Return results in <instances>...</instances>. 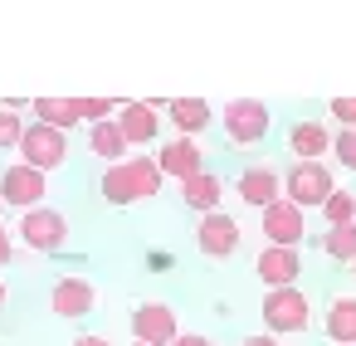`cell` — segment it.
<instances>
[{
    "label": "cell",
    "instance_id": "1",
    "mask_svg": "<svg viewBox=\"0 0 356 346\" xmlns=\"http://www.w3.org/2000/svg\"><path fill=\"white\" fill-rule=\"evenodd\" d=\"M98 190H103L108 205H137V200H152L161 190V171H156L152 156H127V161L103 171Z\"/></svg>",
    "mask_w": 356,
    "mask_h": 346
},
{
    "label": "cell",
    "instance_id": "2",
    "mask_svg": "<svg viewBox=\"0 0 356 346\" xmlns=\"http://www.w3.org/2000/svg\"><path fill=\"white\" fill-rule=\"evenodd\" d=\"M259 312H264L268 336H298V331L312 327V302H307L298 288H268Z\"/></svg>",
    "mask_w": 356,
    "mask_h": 346
},
{
    "label": "cell",
    "instance_id": "3",
    "mask_svg": "<svg viewBox=\"0 0 356 346\" xmlns=\"http://www.w3.org/2000/svg\"><path fill=\"white\" fill-rule=\"evenodd\" d=\"M332 190H337V181H332V171H327L322 161H293L288 176H283V200H293L302 215H307L312 205H322Z\"/></svg>",
    "mask_w": 356,
    "mask_h": 346
},
{
    "label": "cell",
    "instance_id": "4",
    "mask_svg": "<svg viewBox=\"0 0 356 346\" xmlns=\"http://www.w3.org/2000/svg\"><path fill=\"white\" fill-rule=\"evenodd\" d=\"M220 122H225V137H229L234 147H254V142L268 137L273 113H268V103H259V98H234V103H225Z\"/></svg>",
    "mask_w": 356,
    "mask_h": 346
},
{
    "label": "cell",
    "instance_id": "5",
    "mask_svg": "<svg viewBox=\"0 0 356 346\" xmlns=\"http://www.w3.org/2000/svg\"><path fill=\"white\" fill-rule=\"evenodd\" d=\"M64 156H69V137L64 132H54L44 122H25V132H20V161L30 171H40V176L44 171H59Z\"/></svg>",
    "mask_w": 356,
    "mask_h": 346
},
{
    "label": "cell",
    "instance_id": "6",
    "mask_svg": "<svg viewBox=\"0 0 356 346\" xmlns=\"http://www.w3.org/2000/svg\"><path fill=\"white\" fill-rule=\"evenodd\" d=\"M20 244L35 249V254H59L69 244V220L64 210H49V205H35L20 215Z\"/></svg>",
    "mask_w": 356,
    "mask_h": 346
},
{
    "label": "cell",
    "instance_id": "7",
    "mask_svg": "<svg viewBox=\"0 0 356 346\" xmlns=\"http://www.w3.org/2000/svg\"><path fill=\"white\" fill-rule=\"evenodd\" d=\"M44 176L40 171H30L25 161H15V166H6L0 171V205H10V210H35V205H44Z\"/></svg>",
    "mask_w": 356,
    "mask_h": 346
},
{
    "label": "cell",
    "instance_id": "8",
    "mask_svg": "<svg viewBox=\"0 0 356 346\" xmlns=\"http://www.w3.org/2000/svg\"><path fill=\"white\" fill-rule=\"evenodd\" d=\"M176 336H181V327H176L171 302H142L132 312V341L137 346H171Z\"/></svg>",
    "mask_w": 356,
    "mask_h": 346
},
{
    "label": "cell",
    "instance_id": "9",
    "mask_svg": "<svg viewBox=\"0 0 356 346\" xmlns=\"http://www.w3.org/2000/svg\"><path fill=\"white\" fill-rule=\"evenodd\" d=\"M195 249H200L205 258H229V254L239 249V220L225 215V210L200 215V224H195Z\"/></svg>",
    "mask_w": 356,
    "mask_h": 346
},
{
    "label": "cell",
    "instance_id": "10",
    "mask_svg": "<svg viewBox=\"0 0 356 346\" xmlns=\"http://www.w3.org/2000/svg\"><path fill=\"white\" fill-rule=\"evenodd\" d=\"M152 161H156L161 181H166V176H171V181H191V176H200V171H205V151H200V142H195V137H171Z\"/></svg>",
    "mask_w": 356,
    "mask_h": 346
},
{
    "label": "cell",
    "instance_id": "11",
    "mask_svg": "<svg viewBox=\"0 0 356 346\" xmlns=\"http://www.w3.org/2000/svg\"><path fill=\"white\" fill-rule=\"evenodd\" d=\"M264 215V234H268V244H278V249H298L302 244V234H307V215L293 205V200H273L268 210H259Z\"/></svg>",
    "mask_w": 356,
    "mask_h": 346
},
{
    "label": "cell",
    "instance_id": "12",
    "mask_svg": "<svg viewBox=\"0 0 356 346\" xmlns=\"http://www.w3.org/2000/svg\"><path fill=\"white\" fill-rule=\"evenodd\" d=\"M118 132H122V142L127 147H147V142H156V132H161V113H156V103H118Z\"/></svg>",
    "mask_w": 356,
    "mask_h": 346
},
{
    "label": "cell",
    "instance_id": "13",
    "mask_svg": "<svg viewBox=\"0 0 356 346\" xmlns=\"http://www.w3.org/2000/svg\"><path fill=\"white\" fill-rule=\"evenodd\" d=\"M239 200L249 205V210H268L273 200H283V176L273 171V166H249V171H239Z\"/></svg>",
    "mask_w": 356,
    "mask_h": 346
},
{
    "label": "cell",
    "instance_id": "14",
    "mask_svg": "<svg viewBox=\"0 0 356 346\" xmlns=\"http://www.w3.org/2000/svg\"><path fill=\"white\" fill-rule=\"evenodd\" d=\"M254 273L268 283V288H293L298 273H302V258L298 249H278V244H264L259 258H254Z\"/></svg>",
    "mask_w": 356,
    "mask_h": 346
},
{
    "label": "cell",
    "instance_id": "15",
    "mask_svg": "<svg viewBox=\"0 0 356 346\" xmlns=\"http://www.w3.org/2000/svg\"><path fill=\"white\" fill-rule=\"evenodd\" d=\"M49 307H54L59 317H88V312L98 307V293H93L88 278H59L54 293H49Z\"/></svg>",
    "mask_w": 356,
    "mask_h": 346
},
{
    "label": "cell",
    "instance_id": "16",
    "mask_svg": "<svg viewBox=\"0 0 356 346\" xmlns=\"http://www.w3.org/2000/svg\"><path fill=\"white\" fill-rule=\"evenodd\" d=\"M166 117L176 122V137H195V132H205L215 122V108L205 98H171L166 103Z\"/></svg>",
    "mask_w": 356,
    "mask_h": 346
},
{
    "label": "cell",
    "instance_id": "17",
    "mask_svg": "<svg viewBox=\"0 0 356 346\" xmlns=\"http://www.w3.org/2000/svg\"><path fill=\"white\" fill-rule=\"evenodd\" d=\"M288 151H293L298 161H322V156L332 151V132H327L322 122H293V127H288Z\"/></svg>",
    "mask_w": 356,
    "mask_h": 346
},
{
    "label": "cell",
    "instance_id": "18",
    "mask_svg": "<svg viewBox=\"0 0 356 346\" xmlns=\"http://www.w3.org/2000/svg\"><path fill=\"white\" fill-rule=\"evenodd\" d=\"M220 195H225V186H220V176H215V171H200V176L181 181V200H186L195 215H210V210H220Z\"/></svg>",
    "mask_w": 356,
    "mask_h": 346
},
{
    "label": "cell",
    "instance_id": "19",
    "mask_svg": "<svg viewBox=\"0 0 356 346\" xmlns=\"http://www.w3.org/2000/svg\"><path fill=\"white\" fill-rule=\"evenodd\" d=\"M88 151H93V156H103L108 166H118V161H127V156H132V147L122 142V132H118V122H113V117L88 127Z\"/></svg>",
    "mask_w": 356,
    "mask_h": 346
},
{
    "label": "cell",
    "instance_id": "20",
    "mask_svg": "<svg viewBox=\"0 0 356 346\" xmlns=\"http://www.w3.org/2000/svg\"><path fill=\"white\" fill-rule=\"evenodd\" d=\"M327 341L356 346V297H337L327 307Z\"/></svg>",
    "mask_w": 356,
    "mask_h": 346
},
{
    "label": "cell",
    "instance_id": "21",
    "mask_svg": "<svg viewBox=\"0 0 356 346\" xmlns=\"http://www.w3.org/2000/svg\"><path fill=\"white\" fill-rule=\"evenodd\" d=\"M30 113H35V122H44V127H54V132H64V137H69V127H79L69 98H35Z\"/></svg>",
    "mask_w": 356,
    "mask_h": 346
},
{
    "label": "cell",
    "instance_id": "22",
    "mask_svg": "<svg viewBox=\"0 0 356 346\" xmlns=\"http://www.w3.org/2000/svg\"><path fill=\"white\" fill-rule=\"evenodd\" d=\"M317 210L327 215V229L356 224V195H351V190H341V186H337V190H332V195H327V200H322Z\"/></svg>",
    "mask_w": 356,
    "mask_h": 346
},
{
    "label": "cell",
    "instance_id": "23",
    "mask_svg": "<svg viewBox=\"0 0 356 346\" xmlns=\"http://www.w3.org/2000/svg\"><path fill=\"white\" fill-rule=\"evenodd\" d=\"M322 249H327V258H341V263H351V258H356V224H341V229H327V239H322Z\"/></svg>",
    "mask_w": 356,
    "mask_h": 346
},
{
    "label": "cell",
    "instance_id": "24",
    "mask_svg": "<svg viewBox=\"0 0 356 346\" xmlns=\"http://www.w3.org/2000/svg\"><path fill=\"white\" fill-rule=\"evenodd\" d=\"M69 108H74V117L79 122H108V113H118V103L113 98H69Z\"/></svg>",
    "mask_w": 356,
    "mask_h": 346
},
{
    "label": "cell",
    "instance_id": "25",
    "mask_svg": "<svg viewBox=\"0 0 356 346\" xmlns=\"http://www.w3.org/2000/svg\"><path fill=\"white\" fill-rule=\"evenodd\" d=\"M20 132H25L20 113H6V108H0V151H15V147H20Z\"/></svg>",
    "mask_w": 356,
    "mask_h": 346
},
{
    "label": "cell",
    "instance_id": "26",
    "mask_svg": "<svg viewBox=\"0 0 356 346\" xmlns=\"http://www.w3.org/2000/svg\"><path fill=\"white\" fill-rule=\"evenodd\" d=\"M332 151H337V161H341L346 171H356V132H337V137H332Z\"/></svg>",
    "mask_w": 356,
    "mask_h": 346
},
{
    "label": "cell",
    "instance_id": "27",
    "mask_svg": "<svg viewBox=\"0 0 356 346\" xmlns=\"http://www.w3.org/2000/svg\"><path fill=\"white\" fill-rule=\"evenodd\" d=\"M337 122H341V132H356V98H332V108H327Z\"/></svg>",
    "mask_w": 356,
    "mask_h": 346
},
{
    "label": "cell",
    "instance_id": "28",
    "mask_svg": "<svg viewBox=\"0 0 356 346\" xmlns=\"http://www.w3.org/2000/svg\"><path fill=\"white\" fill-rule=\"evenodd\" d=\"M10 258H15V239H10V229H6V224H0V268H6Z\"/></svg>",
    "mask_w": 356,
    "mask_h": 346
},
{
    "label": "cell",
    "instance_id": "29",
    "mask_svg": "<svg viewBox=\"0 0 356 346\" xmlns=\"http://www.w3.org/2000/svg\"><path fill=\"white\" fill-rule=\"evenodd\" d=\"M171 346H215V341H210V336H200V331H181Z\"/></svg>",
    "mask_w": 356,
    "mask_h": 346
},
{
    "label": "cell",
    "instance_id": "30",
    "mask_svg": "<svg viewBox=\"0 0 356 346\" xmlns=\"http://www.w3.org/2000/svg\"><path fill=\"white\" fill-rule=\"evenodd\" d=\"M239 346H278V336H268V331H259V336H244Z\"/></svg>",
    "mask_w": 356,
    "mask_h": 346
},
{
    "label": "cell",
    "instance_id": "31",
    "mask_svg": "<svg viewBox=\"0 0 356 346\" xmlns=\"http://www.w3.org/2000/svg\"><path fill=\"white\" fill-rule=\"evenodd\" d=\"M74 346H113V341H108V336H93V331H83Z\"/></svg>",
    "mask_w": 356,
    "mask_h": 346
},
{
    "label": "cell",
    "instance_id": "32",
    "mask_svg": "<svg viewBox=\"0 0 356 346\" xmlns=\"http://www.w3.org/2000/svg\"><path fill=\"white\" fill-rule=\"evenodd\" d=\"M0 307H6V283H0Z\"/></svg>",
    "mask_w": 356,
    "mask_h": 346
},
{
    "label": "cell",
    "instance_id": "33",
    "mask_svg": "<svg viewBox=\"0 0 356 346\" xmlns=\"http://www.w3.org/2000/svg\"><path fill=\"white\" fill-rule=\"evenodd\" d=\"M351 273H356V258H351Z\"/></svg>",
    "mask_w": 356,
    "mask_h": 346
},
{
    "label": "cell",
    "instance_id": "34",
    "mask_svg": "<svg viewBox=\"0 0 356 346\" xmlns=\"http://www.w3.org/2000/svg\"><path fill=\"white\" fill-rule=\"evenodd\" d=\"M0 210H6V205H0Z\"/></svg>",
    "mask_w": 356,
    "mask_h": 346
},
{
    "label": "cell",
    "instance_id": "35",
    "mask_svg": "<svg viewBox=\"0 0 356 346\" xmlns=\"http://www.w3.org/2000/svg\"><path fill=\"white\" fill-rule=\"evenodd\" d=\"M132 346H137V341H132Z\"/></svg>",
    "mask_w": 356,
    "mask_h": 346
}]
</instances>
